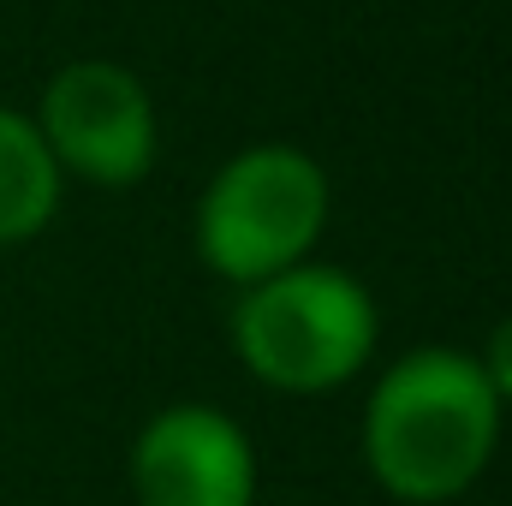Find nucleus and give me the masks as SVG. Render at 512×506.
<instances>
[{"label":"nucleus","mask_w":512,"mask_h":506,"mask_svg":"<svg viewBox=\"0 0 512 506\" xmlns=\"http://www.w3.org/2000/svg\"><path fill=\"white\" fill-rule=\"evenodd\" d=\"M501 447V399L471 352L417 346L364 405V459L393 501L441 506L465 495Z\"/></svg>","instance_id":"f257e3e1"},{"label":"nucleus","mask_w":512,"mask_h":506,"mask_svg":"<svg viewBox=\"0 0 512 506\" xmlns=\"http://www.w3.org/2000/svg\"><path fill=\"white\" fill-rule=\"evenodd\" d=\"M36 131L60 173L90 185H137L155 167V102L114 60H72L42 90Z\"/></svg>","instance_id":"20e7f679"},{"label":"nucleus","mask_w":512,"mask_h":506,"mask_svg":"<svg viewBox=\"0 0 512 506\" xmlns=\"http://www.w3.org/2000/svg\"><path fill=\"white\" fill-rule=\"evenodd\" d=\"M328 221V179L292 143H256L233 155L197 203V256L233 280L256 286L310 262Z\"/></svg>","instance_id":"7ed1b4c3"},{"label":"nucleus","mask_w":512,"mask_h":506,"mask_svg":"<svg viewBox=\"0 0 512 506\" xmlns=\"http://www.w3.org/2000/svg\"><path fill=\"white\" fill-rule=\"evenodd\" d=\"M376 298L322 262H298L245 286L233 304V352L274 393H334L376 352Z\"/></svg>","instance_id":"f03ea898"},{"label":"nucleus","mask_w":512,"mask_h":506,"mask_svg":"<svg viewBox=\"0 0 512 506\" xmlns=\"http://www.w3.org/2000/svg\"><path fill=\"white\" fill-rule=\"evenodd\" d=\"M137 506H256L251 435L215 405H167L131 441Z\"/></svg>","instance_id":"39448f33"},{"label":"nucleus","mask_w":512,"mask_h":506,"mask_svg":"<svg viewBox=\"0 0 512 506\" xmlns=\"http://www.w3.org/2000/svg\"><path fill=\"white\" fill-rule=\"evenodd\" d=\"M60 209V167L42 143L36 120L0 108V245L36 239Z\"/></svg>","instance_id":"423d86ee"},{"label":"nucleus","mask_w":512,"mask_h":506,"mask_svg":"<svg viewBox=\"0 0 512 506\" xmlns=\"http://www.w3.org/2000/svg\"><path fill=\"white\" fill-rule=\"evenodd\" d=\"M477 364H483V376H489V387H495V399L507 405V399H512V316L489 334V346H483V358H477Z\"/></svg>","instance_id":"0eeeda50"}]
</instances>
